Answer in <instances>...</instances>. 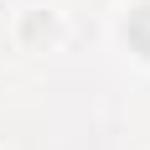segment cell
<instances>
[{"mask_svg": "<svg viewBox=\"0 0 150 150\" xmlns=\"http://www.w3.org/2000/svg\"><path fill=\"white\" fill-rule=\"evenodd\" d=\"M129 47H135L140 57H150V5H140V11H129Z\"/></svg>", "mask_w": 150, "mask_h": 150, "instance_id": "6da1fadb", "label": "cell"}]
</instances>
